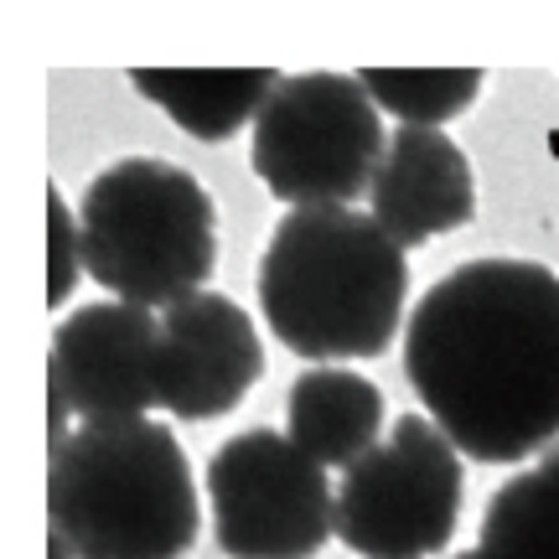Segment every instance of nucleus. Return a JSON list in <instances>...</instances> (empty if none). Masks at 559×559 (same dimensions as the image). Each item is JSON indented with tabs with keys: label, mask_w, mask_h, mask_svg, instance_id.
Returning <instances> with one entry per match:
<instances>
[{
	"label": "nucleus",
	"mask_w": 559,
	"mask_h": 559,
	"mask_svg": "<svg viewBox=\"0 0 559 559\" xmlns=\"http://www.w3.org/2000/svg\"><path fill=\"white\" fill-rule=\"evenodd\" d=\"M83 270L115 300L171 311L218 264V207L187 166L124 156L83 187Z\"/></svg>",
	"instance_id": "obj_4"
},
{
	"label": "nucleus",
	"mask_w": 559,
	"mask_h": 559,
	"mask_svg": "<svg viewBox=\"0 0 559 559\" xmlns=\"http://www.w3.org/2000/svg\"><path fill=\"white\" fill-rule=\"evenodd\" d=\"M383 120L353 73L280 79L249 135V166L290 207H353L383 160Z\"/></svg>",
	"instance_id": "obj_5"
},
{
	"label": "nucleus",
	"mask_w": 559,
	"mask_h": 559,
	"mask_svg": "<svg viewBox=\"0 0 559 559\" xmlns=\"http://www.w3.org/2000/svg\"><path fill=\"white\" fill-rule=\"evenodd\" d=\"M140 99L166 109L192 140H228L264 115L280 88L275 68H135Z\"/></svg>",
	"instance_id": "obj_12"
},
{
	"label": "nucleus",
	"mask_w": 559,
	"mask_h": 559,
	"mask_svg": "<svg viewBox=\"0 0 559 559\" xmlns=\"http://www.w3.org/2000/svg\"><path fill=\"white\" fill-rule=\"evenodd\" d=\"M264 373L254 317L218 290L160 311V409L181 425L234 415Z\"/></svg>",
	"instance_id": "obj_9"
},
{
	"label": "nucleus",
	"mask_w": 559,
	"mask_h": 559,
	"mask_svg": "<svg viewBox=\"0 0 559 559\" xmlns=\"http://www.w3.org/2000/svg\"><path fill=\"white\" fill-rule=\"evenodd\" d=\"M466 466L436 419L400 415L389 436L342 472L337 539L362 559H430L461 519Z\"/></svg>",
	"instance_id": "obj_6"
},
{
	"label": "nucleus",
	"mask_w": 559,
	"mask_h": 559,
	"mask_svg": "<svg viewBox=\"0 0 559 559\" xmlns=\"http://www.w3.org/2000/svg\"><path fill=\"white\" fill-rule=\"evenodd\" d=\"M404 373L440 436L477 466L559 445V275L534 260H466L404 326Z\"/></svg>",
	"instance_id": "obj_1"
},
{
	"label": "nucleus",
	"mask_w": 559,
	"mask_h": 559,
	"mask_svg": "<svg viewBox=\"0 0 559 559\" xmlns=\"http://www.w3.org/2000/svg\"><path fill=\"white\" fill-rule=\"evenodd\" d=\"M83 270V234H79V213H68L58 181L47 187V306L58 311L62 300L73 296Z\"/></svg>",
	"instance_id": "obj_15"
},
{
	"label": "nucleus",
	"mask_w": 559,
	"mask_h": 559,
	"mask_svg": "<svg viewBox=\"0 0 559 559\" xmlns=\"http://www.w3.org/2000/svg\"><path fill=\"white\" fill-rule=\"evenodd\" d=\"M207 508L228 559H317L337 534L326 466L285 430H239L207 456Z\"/></svg>",
	"instance_id": "obj_7"
},
{
	"label": "nucleus",
	"mask_w": 559,
	"mask_h": 559,
	"mask_svg": "<svg viewBox=\"0 0 559 559\" xmlns=\"http://www.w3.org/2000/svg\"><path fill=\"white\" fill-rule=\"evenodd\" d=\"M47 513L79 559H181L198 544L187 451L151 419L73 425L52 451Z\"/></svg>",
	"instance_id": "obj_3"
},
{
	"label": "nucleus",
	"mask_w": 559,
	"mask_h": 559,
	"mask_svg": "<svg viewBox=\"0 0 559 559\" xmlns=\"http://www.w3.org/2000/svg\"><path fill=\"white\" fill-rule=\"evenodd\" d=\"M353 79L368 88L379 109L419 130L466 115L481 94V68H362Z\"/></svg>",
	"instance_id": "obj_14"
},
{
	"label": "nucleus",
	"mask_w": 559,
	"mask_h": 559,
	"mask_svg": "<svg viewBox=\"0 0 559 559\" xmlns=\"http://www.w3.org/2000/svg\"><path fill=\"white\" fill-rule=\"evenodd\" d=\"M47 379L83 425L160 409V321L130 300H94L52 332Z\"/></svg>",
	"instance_id": "obj_8"
},
{
	"label": "nucleus",
	"mask_w": 559,
	"mask_h": 559,
	"mask_svg": "<svg viewBox=\"0 0 559 559\" xmlns=\"http://www.w3.org/2000/svg\"><path fill=\"white\" fill-rule=\"evenodd\" d=\"M481 559H559V445L513 472L487 498L477 534Z\"/></svg>",
	"instance_id": "obj_13"
},
{
	"label": "nucleus",
	"mask_w": 559,
	"mask_h": 559,
	"mask_svg": "<svg viewBox=\"0 0 559 559\" xmlns=\"http://www.w3.org/2000/svg\"><path fill=\"white\" fill-rule=\"evenodd\" d=\"M368 207H373V223L400 249H419L440 234H456L477 218L472 160L461 156L451 135L400 124L383 145V160L368 187Z\"/></svg>",
	"instance_id": "obj_10"
},
{
	"label": "nucleus",
	"mask_w": 559,
	"mask_h": 559,
	"mask_svg": "<svg viewBox=\"0 0 559 559\" xmlns=\"http://www.w3.org/2000/svg\"><path fill=\"white\" fill-rule=\"evenodd\" d=\"M260 306L275 342L321 368L379 358L409 296L404 249L358 207H290L264 243Z\"/></svg>",
	"instance_id": "obj_2"
},
{
	"label": "nucleus",
	"mask_w": 559,
	"mask_h": 559,
	"mask_svg": "<svg viewBox=\"0 0 559 559\" xmlns=\"http://www.w3.org/2000/svg\"><path fill=\"white\" fill-rule=\"evenodd\" d=\"M383 430V394L353 368H306L285 394V436L321 466H358Z\"/></svg>",
	"instance_id": "obj_11"
},
{
	"label": "nucleus",
	"mask_w": 559,
	"mask_h": 559,
	"mask_svg": "<svg viewBox=\"0 0 559 559\" xmlns=\"http://www.w3.org/2000/svg\"><path fill=\"white\" fill-rule=\"evenodd\" d=\"M47 559H79V555H73V544L62 539V534H52V539H47Z\"/></svg>",
	"instance_id": "obj_16"
},
{
	"label": "nucleus",
	"mask_w": 559,
	"mask_h": 559,
	"mask_svg": "<svg viewBox=\"0 0 559 559\" xmlns=\"http://www.w3.org/2000/svg\"><path fill=\"white\" fill-rule=\"evenodd\" d=\"M451 559H481V555H477V549H472V555H451Z\"/></svg>",
	"instance_id": "obj_17"
}]
</instances>
